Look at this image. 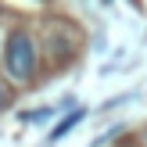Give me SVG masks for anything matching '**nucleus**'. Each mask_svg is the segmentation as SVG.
<instances>
[{
  "instance_id": "f257e3e1",
  "label": "nucleus",
  "mask_w": 147,
  "mask_h": 147,
  "mask_svg": "<svg viewBox=\"0 0 147 147\" xmlns=\"http://www.w3.org/2000/svg\"><path fill=\"white\" fill-rule=\"evenodd\" d=\"M4 68L14 83H29L36 72V43L25 29H14L7 36V47H4Z\"/></svg>"
},
{
  "instance_id": "f03ea898",
  "label": "nucleus",
  "mask_w": 147,
  "mask_h": 147,
  "mask_svg": "<svg viewBox=\"0 0 147 147\" xmlns=\"http://www.w3.org/2000/svg\"><path fill=\"white\" fill-rule=\"evenodd\" d=\"M79 119H83V111H72V115H68V119H61V122H57V129H54V133H50V140H61V136H65V133H68V129H72V126H76V122H79Z\"/></svg>"
},
{
  "instance_id": "7ed1b4c3",
  "label": "nucleus",
  "mask_w": 147,
  "mask_h": 147,
  "mask_svg": "<svg viewBox=\"0 0 147 147\" xmlns=\"http://www.w3.org/2000/svg\"><path fill=\"white\" fill-rule=\"evenodd\" d=\"M4 104H7V90L0 86V108H4Z\"/></svg>"
},
{
  "instance_id": "20e7f679",
  "label": "nucleus",
  "mask_w": 147,
  "mask_h": 147,
  "mask_svg": "<svg viewBox=\"0 0 147 147\" xmlns=\"http://www.w3.org/2000/svg\"><path fill=\"white\" fill-rule=\"evenodd\" d=\"M144 140H147V133H144Z\"/></svg>"
}]
</instances>
